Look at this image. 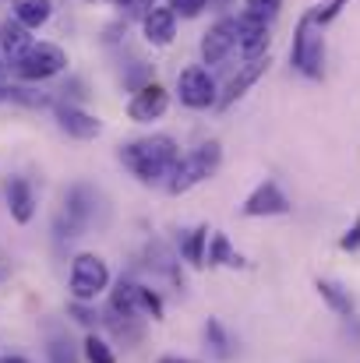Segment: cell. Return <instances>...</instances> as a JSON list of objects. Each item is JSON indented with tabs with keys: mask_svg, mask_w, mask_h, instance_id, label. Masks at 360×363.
I'll return each mask as SVG.
<instances>
[{
	"mask_svg": "<svg viewBox=\"0 0 360 363\" xmlns=\"http://www.w3.org/2000/svg\"><path fill=\"white\" fill-rule=\"evenodd\" d=\"M180 159V148L170 134H148L138 141L120 145V162L141 180V184H166Z\"/></svg>",
	"mask_w": 360,
	"mask_h": 363,
	"instance_id": "6da1fadb",
	"label": "cell"
},
{
	"mask_svg": "<svg viewBox=\"0 0 360 363\" xmlns=\"http://www.w3.org/2000/svg\"><path fill=\"white\" fill-rule=\"evenodd\" d=\"M219 159H223L219 141H202L198 148H191L187 155L177 159L173 173L166 177V191L170 194H187L191 187H198L202 180H209L219 169Z\"/></svg>",
	"mask_w": 360,
	"mask_h": 363,
	"instance_id": "7a4b0ae2",
	"label": "cell"
},
{
	"mask_svg": "<svg viewBox=\"0 0 360 363\" xmlns=\"http://www.w3.org/2000/svg\"><path fill=\"white\" fill-rule=\"evenodd\" d=\"M290 60L300 74L307 78H322V67H325V43H322V28L315 21V11H307L300 21H297V32H293V46H290Z\"/></svg>",
	"mask_w": 360,
	"mask_h": 363,
	"instance_id": "3957f363",
	"label": "cell"
},
{
	"mask_svg": "<svg viewBox=\"0 0 360 363\" xmlns=\"http://www.w3.org/2000/svg\"><path fill=\"white\" fill-rule=\"evenodd\" d=\"M96 205H99V194L89 187V184H75L67 194H64V208L57 216V237H82L92 219H96Z\"/></svg>",
	"mask_w": 360,
	"mask_h": 363,
	"instance_id": "277c9868",
	"label": "cell"
},
{
	"mask_svg": "<svg viewBox=\"0 0 360 363\" xmlns=\"http://www.w3.org/2000/svg\"><path fill=\"white\" fill-rule=\"evenodd\" d=\"M110 314L117 318H152L159 321L163 318V300L156 289L148 286H138L131 279H120L117 286L110 289Z\"/></svg>",
	"mask_w": 360,
	"mask_h": 363,
	"instance_id": "5b68a950",
	"label": "cell"
},
{
	"mask_svg": "<svg viewBox=\"0 0 360 363\" xmlns=\"http://www.w3.org/2000/svg\"><path fill=\"white\" fill-rule=\"evenodd\" d=\"M110 286V268L99 254H78L71 261V296L78 303H96V296Z\"/></svg>",
	"mask_w": 360,
	"mask_h": 363,
	"instance_id": "8992f818",
	"label": "cell"
},
{
	"mask_svg": "<svg viewBox=\"0 0 360 363\" xmlns=\"http://www.w3.org/2000/svg\"><path fill=\"white\" fill-rule=\"evenodd\" d=\"M67 67V53L57 43H32V50L14 64V74L21 82H46Z\"/></svg>",
	"mask_w": 360,
	"mask_h": 363,
	"instance_id": "52a82bcc",
	"label": "cell"
},
{
	"mask_svg": "<svg viewBox=\"0 0 360 363\" xmlns=\"http://www.w3.org/2000/svg\"><path fill=\"white\" fill-rule=\"evenodd\" d=\"M177 96H180V103L191 106V110H209V106L219 103V96H216V78H212L205 67H187V71H180V78H177Z\"/></svg>",
	"mask_w": 360,
	"mask_h": 363,
	"instance_id": "ba28073f",
	"label": "cell"
},
{
	"mask_svg": "<svg viewBox=\"0 0 360 363\" xmlns=\"http://www.w3.org/2000/svg\"><path fill=\"white\" fill-rule=\"evenodd\" d=\"M240 212H244L247 219H261V216H290L293 205H290V198L283 194V187H279L276 180H265V184H258V187L247 194V201H244Z\"/></svg>",
	"mask_w": 360,
	"mask_h": 363,
	"instance_id": "9c48e42d",
	"label": "cell"
},
{
	"mask_svg": "<svg viewBox=\"0 0 360 363\" xmlns=\"http://www.w3.org/2000/svg\"><path fill=\"white\" fill-rule=\"evenodd\" d=\"M237 46V18H219L205 35H202V60L205 64H223Z\"/></svg>",
	"mask_w": 360,
	"mask_h": 363,
	"instance_id": "30bf717a",
	"label": "cell"
},
{
	"mask_svg": "<svg viewBox=\"0 0 360 363\" xmlns=\"http://www.w3.org/2000/svg\"><path fill=\"white\" fill-rule=\"evenodd\" d=\"M268 21H261L258 14L244 11L237 14V46L247 60H258V57H268Z\"/></svg>",
	"mask_w": 360,
	"mask_h": 363,
	"instance_id": "8fae6325",
	"label": "cell"
},
{
	"mask_svg": "<svg viewBox=\"0 0 360 363\" xmlns=\"http://www.w3.org/2000/svg\"><path fill=\"white\" fill-rule=\"evenodd\" d=\"M53 117H57V127H60L67 138H78V141H89V138H96V134L103 130V121H99V117H92L89 110H82V106H75V103H60V106L53 110Z\"/></svg>",
	"mask_w": 360,
	"mask_h": 363,
	"instance_id": "7c38bea8",
	"label": "cell"
},
{
	"mask_svg": "<svg viewBox=\"0 0 360 363\" xmlns=\"http://www.w3.org/2000/svg\"><path fill=\"white\" fill-rule=\"evenodd\" d=\"M166 106H170V96H166V89L163 85H156V82H148L141 92H134V99L127 103V117L134 123H152L159 121L163 113H166Z\"/></svg>",
	"mask_w": 360,
	"mask_h": 363,
	"instance_id": "4fadbf2b",
	"label": "cell"
},
{
	"mask_svg": "<svg viewBox=\"0 0 360 363\" xmlns=\"http://www.w3.org/2000/svg\"><path fill=\"white\" fill-rule=\"evenodd\" d=\"M265 71H268V57L247 60V64L240 67L237 74L230 78V85H227V92L219 96V103H216V106H219V110H230V106L237 103L240 96H244V92H247V89H251V85H254V82H258V78L265 74Z\"/></svg>",
	"mask_w": 360,
	"mask_h": 363,
	"instance_id": "5bb4252c",
	"label": "cell"
},
{
	"mask_svg": "<svg viewBox=\"0 0 360 363\" xmlns=\"http://www.w3.org/2000/svg\"><path fill=\"white\" fill-rule=\"evenodd\" d=\"M141 32L152 46H170L173 35H177V14L170 7H152L145 18H141Z\"/></svg>",
	"mask_w": 360,
	"mask_h": 363,
	"instance_id": "9a60e30c",
	"label": "cell"
},
{
	"mask_svg": "<svg viewBox=\"0 0 360 363\" xmlns=\"http://www.w3.org/2000/svg\"><path fill=\"white\" fill-rule=\"evenodd\" d=\"M28 50H32L28 28H25L18 18H4V21H0V53H4L11 64H18Z\"/></svg>",
	"mask_w": 360,
	"mask_h": 363,
	"instance_id": "2e32d148",
	"label": "cell"
},
{
	"mask_svg": "<svg viewBox=\"0 0 360 363\" xmlns=\"http://www.w3.org/2000/svg\"><path fill=\"white\" fill-rule=\"evenodd\" d=\"M7 208H11V219L14 223H32V216H36V194H32V184L25 177L7 180Z\"/></svg>",
	"mask_w": 360,
	"mask_h": 363,
	"instance_id": "e0dca14e",
	"label": "cell"
},
{
	"mask_svg": "<svg viewBox=\"0 0 360 363\" xmlns=\"http://www.w3.org/2000/svg\"><path fill=\"white\" fill-rule=\"evenodd\" d=\"M53 14V0H18L14 4V18L32 32V28H43Z\"/></svg>",
	"mask_w": 360,
	"mask_h": 363,
	"instance_id": "ac0fdd59",
	"label": "cell"
},
{
	"mask_svg": "<svg viewBox=\"0 0 360 363\" xmlns=\"http://www.w3.org/2000/svg\"><path fill=\"white\" fill-rule=\"evenodd\" d=\"M205 243H209V226H195L191 233L180 237V257L191 268H202L205 264Z\"/></svg>",
	"mask_w": 360,
	"mask_h": 363,
	"instance_id": "d6986e66",
	"label": "cell"
},
{
	"mask_svg": "<svg viewBox=\"0 0 360 363\" xmlns=\"http://www.w3.org/2000/svg\"><path fill=\"white\" fill-rule=\"evenodd\" d=\"M315 289H318V296H322V300H325V303L339 314V318H350V314H354V296H350L339 282L318 279V286H315Z\"/></svg>",
	"mask_w": 360,
	"mask_h": 363,
	"instance_id": "ffe728a7",
	"label": "cell"
},
{
	"mask_svg": "<svg viewBox=\"0 0 360 363\" xmlns=\"http://www.w3.org/2000/svg\"><path fill=\"white\" fill-rule=\"evenodd\" d=\"M205 261H209V264H219V268H244V264H247L237 250H234V243L227 240V233H216V237H212Z\"/></svg>",
	"mask_w": 360,
	"mask_h": 363,
	"instance_id": "44dd1931",
	"label": "cell"
},
{
	"mask_svg": "<svg viewBox=\"0 0 360 363\" xmlns=\"http://www.w3.org/2000/svg\"><path fill=\"white\" fill-rule=\"evenodd\" d=\"M202 332H205L209 350H212L219 360H230V357H234V339H230V332L223 328V321H219V318H209Z\"/></svg>",
	"mask_w": 360,
	"mask_h": 363,
	"instance_id": "7402d4cb",
	"label": "cell"
},
{
	"mask_svg": "<svg viewBox=\"0 0 360 363\" xmlns=\"http://www.w3.org/2000/svg\"><path fill=\"white\" fill-rule=\"evenodd\" d=\"M107 328L117 335L124 346H138V342H141V325H138V318H117V314H107Z\"/></svg>",
	"mask_w": 360,
	"mask_h": 363,
	"instance_id": "603a6c76",
	"label": "cell"
},
{
	"mask_svg": "<svg viewBox=\"0 0 360 363\" xmlns=\"http://www.w3.org/2000/svg\"><path fill=\"white\" fill-rule=\"evenodd\" d=\"M46 353H50V363H78V353H75L71 339H64V335H53Z\"/></svg>",
	"mask_w": 360,
	"mask_h": 363,
	"instance_id": "cb8c5ba5",
	"label": "cell"
},
{
	"mask_svg": "<svg viewBox=\"0 0 360 363\" xmlns=\"http://www.w3.org/2000/svg\"><path fill=\"white\" fill-rule=\"evenodd\" d=\"M85 360L89 363H117L114 353H110V346H107L99 335H89V339H85Z\"/></svg>",
	"mask_w": 360,
	"mask_h": 363,
	"instance_id": "d4e9b609",
	"label": "cell"
},
{
	"mask_svg": "<svg viewBox=\"0 0 360 363\" xmlns=\"http://www.w3.org/2000/svg\"><path fill=\"white\" fill-rule=\"evenodd\" d=\"M67 314H71L78 325H85V328H96V325H99V314H96V307H92V303H78V300H71Z\"/></svg>",
	"mask_w": 360,
	"mask_h": 363,
	"instance_id": "484cf974",
	"label": "cell"
},
{
	"mask_svg": "<svg viewBox=\"0 0 360 363\" xmlns=\"http://www.w3.org/2000/svg\"><path fill=\"white\" fill-rule=\"evenodd\" d=\"M120 7V14L124 18H145L152 7H156V0H114Z\"/></svg>",
	"mask_w": 360,
	"mask_h": 363,
	"instance_id": "4316f807",
	"label": "cell"
},
{
	"mask_svg": "<svg viewBox=\"0 0 360 363\" xmlns=\"http://www.w3.org/2000/svg\"><path fill=\"white\" fill-rule=\"evenodd\" d=\"M279 7H283V0H247V11L258 14L261 21H272L279 14Z\"/></svg>",
	"mask_w": 360,
	"mask_h": 363,
	"instance_id": "83f0119b",
	"label": "cell"
},
{
	"mask_svg": "<svg viewBox=\"0 0 360 363\" xmlns=\"http://www.w3.org/2000/svg\"><path fill=\"white\" fill-rule=\"evenodd\" d=\"M209 7V0H170V11L180 18H198Z\"/></svg>",
	"mask_w": 360,
	"mask_h": 363,
	"instance_id": "f1b7e54d",
	"label": "cell"
},
{
	"mask_svg": "<svg viewBox=\"0 0 360 363\" xmlns=\"http://www.w3.org/2000/svg\"><path fill=\"white\" fill-rule=\"evenodd\" d=\"M343 7H347V0H329V4H325V11H315V21H318V25H329Z\"/></svg>",
	"mask_w": 360,
	"mask_h": 363,
	"instance_id": "f546056e",
	"label": "cell"
},
{
	"mask_svg": "<svg viewBox=\"0 0 360 363\" xmlns=\"http://www.w3.org/2000/svg\"><path fill=\"white\" fill-rule=\"evenodd\" d=\"M339 247H343V250H360V216L354 219V226H350V230L343 233Z\"/></svg>",
	"mask_w": 360,
	"mask_h": 363,
	"instance_id": "4dcf8cb0",
	"label": "cell"
},
{
	"mask_svg": "<svg viewBox=\"0 0 360 363\" xmlns=\"http://www.w3.org/2000/svg\"><path fill=\"white\" fill-rule=\"evenodd\" d=\"M156 363H198V360H187V357H159Z\"/></svg>",
	"mask_w": 360,
	"mask_h": 363,
	"instance_id": "1f68e13d",
	"label": "cell"
},
{
	"mask_svg": "<svg viewBox=\"0 0 360 363\" xmlns=\"http://www.w3.org/2000/svg\"><path fill=\"white\" fill-rule=\"evenodd\" d=\"M209 4H212V7H219V11H227V7H230V4H237V0H209Z\"/></svg>",
	"mask_w": 360,
	"mask_h": 363,
	"instance_id": "d6a6232c",
	"label": "cell"
},
{
	"mask_svg": "<svg viewBox=\"0 0 360 363\" xmlns=\"http://www.w3.org/2000/svg\"><path fill=\"white\" fill-rule=\"evenodd\" d=\"M4 363H28V360H21V357H7Z\"/></svg>",
	"mask_w": 360,
	"mask_h": 363,
	"instance_id": "836d02e7",
	"label": "cell"
}]
</instances>
